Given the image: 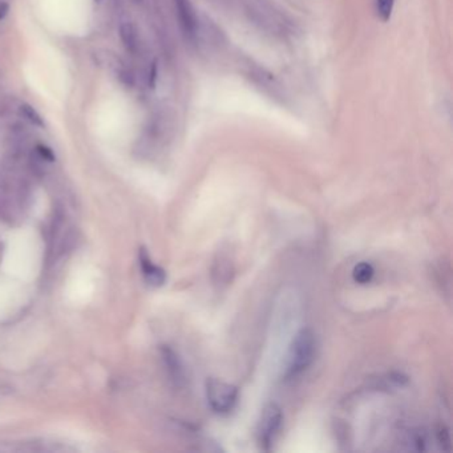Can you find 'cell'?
Wrapping results in <instances>:
<instances>
[{"label": "cell", "instance_id": "cell-12", "mask_svg": "<svg viewBox=\"0 0 453 453\" xmlns=\"http://www.w3.org/2000/svg\"><path fill=\"white\" fill-rule=\"evenodd\" d=\"M436 436H438V441H439L441 448L445 451H451V438H450V432L445 426H439Z\"/></svg>", "mask_w": 453, "mask_h": 453}, {"label": "cell", "instance_id": "cell-8", "mask_svg": "<svg viewBox=\"0 0 453 453\" xmlns=\"http://www.w3.org/2000/svg\"><path fill=\"white\" fill-rule=\"evenodd\" d=\"M375 268L370 262H360L352 270V278L359 285H368L373 280Z\"/></svg>", "mask_w": 453, "mask_h": 453}, {"label": "cell", "instance_id": "cell-4", "mask_svg": "<svg viewBox=\"0 0 453 453\" xmlns=\"http://www.w3.org/2000/svg\"><path fill=\"white\" fill-rule=\"evenodd\" d=\"M234 277V262L231 255L227 252H220L214 259L212 267V278L215 286L224 289L229 286V283Z\"/></svg>", "mask_w": 453, "mask_h": 453}, {"label": "cell", "instance_id": "cell-11", "mask_svg": "<svg viewBox=\"0 0 453 453\" xmlns=\"http://www.w3.org/2000/svg\"><path fill=\"white\" fill-rule=\"evenodd\" d=\"M20 115L26 119V120L29 121L32 125H36V127H41L43 128L44 127V120L41 119V115L38 113V110L28 104H23L20 107Z\"/></svg>", "mask_w": 453, "mask_h": 453}, {"label": "cell", "instance_id": "cell-6", "mask_svg": "<svg viewBox=\"0 0 453 453\" xmlns=\"http://www.w3.org/2000/svg\"><path fill=\"white\" fill-rule=\"evenodd\" d=\"M140 266H141L143 275L147 280L148 285H150L153 287H160L165 283V280H166L165 270L152 262L147 250H141V253H140Z\"/></svg>", "mask_w": 453, "mask_h": 453}, {"label": "cell", "instance_id": "cell-5", "mask_svg": "<svg viewBox=\"0 0 453 453\" xmlns=\"http://www.w3.org/2000/svg\"><path fill=\"white\" fill-rule=\"evenodd\" d=\"M161 357H162L165 368L168 371L171 380L173 382L174 386H185L187 371H185V367L180 359V357L177 355V352L169 346H164L161 348Z\"/></svg>", "mask_w": 453, "mask_h": 453}, {"label": "cell", "instance_id": "cell-2", "mask_svg": "<svg viewBox=\"0 0 453 453\" xmlns=\"http://www.w3.org/2000/svg\"><path fill=\"white\" fill-rule=\"evenodd\" d=\"M206 399L210 410L218 415H227L237 405L240 391L234 384L217 378H209L205 384Z\"/></svg>", "mask_w": 453, "mask_h": 453}, {"label": "cell", "instance_id": "cell-3", "mask_svg": "<svg viewBox=\"0 0 453 453\" xmlns=\"http://www.w3.org/2000/svg\"><path fill=\"white\" fill-rule=\"evenodd\" d=\"M283 426V411L274 401L267 403L264 407L258 424H257V441L262 451H270L274 441L278 438Z\"/></svg>", "mask_w": 453, "mask_h": 453}, {"label": "cell", "instance_id": "cell-13", "mask_svg": "<svg viewBox=\"0 0 453 453\" xmlns=\"http://www.w3.org/2000/svg\"><path fill=\"white\" fill-rule=\"evenodd\" d=\"M38 153L41 154V159H44V160L50 161V162H52V161H55V153L52 152V149L51 148L45 147V145H38Z\"/></svg>", "mask_w": 453, "mask_h": 453}, {"label": "cell", "instance_id": "cell-9", "mask_svg": "<svg viewBox=\"0 0 453 453\" xmlns=\"http://www.w3.org/2000/svg\"><path fill=\"white\" fill-rule=\"evenodd\" d=\"M120 38L128 51L136 52V50H137V32H136L134 24L122 23L120 27Z\"/></svg>", "mask_w": 453, "mask_h": 453}, {"label": "cell", "instance_id": "cell-7", "mask_svg": "<svg viewBox=\"0 0 453 453\" xmlns=\"http://www.w3.org/2000/svg\"><path fill=\"white\" fill-rule=\"evenodd\" d=\"M178 20L187 36L193 38L197 32V17L189 0H174Z\"/></svg>", "mask_w": 453, "mask_h": 453}, {"label": "cell", "instance_id": "cell-15", "mask_svg": "<svg viewBox=\"0 0 453 453\" xmlns=\"http://www.w3.org/2000/svg\"><path fill=\"white\" fill-rule=\"evenodd\" d=\"M94 1H96V3H101L103 0H94Z\"/></svg>", "mask_w": 453, "mask_h": 453}, {"label": "cell", "instance_id": "cell-10", "mask_svg": "<svg viewBox=\"0 0 453 453\" xmlns=\"http://www.w3.org/2000/svg\"><path fill=\"white\" fill-rule=\"evenodd\" d=\"M394 6H395V0H375L376 14L380 17L382 22H388L391 19Z\"/></svg>", "mask_w": 453, "mask_h": 453}, {"label": "cell", "instance_id": "cell-1", "mask_svg": "<svg viewBox=\"0 0 453 453\" xmlns=\"http://www.w3.org/2000/svg\"><path fill=\"white\" fill-rule=\"evenodd\" d=\"M317 355V336L315 333L305 327L294 336L287 354L285 379L292 380L308 370Z\"/></svg>", "mask_w": 453, "mask_h": 453}, {"label": "cell", "instance_id": "cell-14", "mask_svg": "<svg viewBox=\"0 0 453 453\" xmlns=\"http://www.w3.org/2000/svg\"><path fill=\"white\" fill-rule=\"evenodd\" d=\"M8 11H10V6H8V3L1 1V3H0V20H3V19L8 15Z\"/></svg>", "mask_w": 453, "mask_h": 453}]
</instances>
